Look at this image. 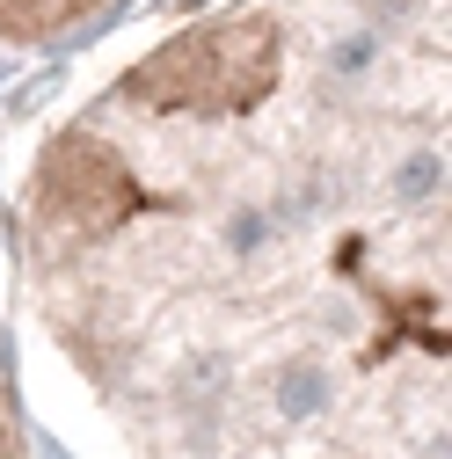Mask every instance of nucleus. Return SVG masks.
<instances>
[{
  "label": "nucleus",
  "mask_w": 452,
  "mask_h": 459,
  "mask_svg": "<svg viewBox=\"0 0 452 459\" xmlns=\"http://www.w3.org/2000/svg\"><path fill=\"white\" fill-rule=\"evenodd\" d=\"M88 459H445V0H234L109 66L15 204Z\"/></svg>",
  "instance_id": "nucleus-1"
},
{
  "label": "nucleus",
  "mask_w": 452,
  "mask_h": 459,
  "mask_svg": "<svg viewBox=\"0 0 452 459\" xmlns=\"http://www.w3.org/2000/svg\"><path fill=\"white\" fill-rule=\"evenodd\" d=\"M117 8H132V0H0V44H59Z\"/></svg>",
  "instance_id": "nucleus-2"
},
{
  "label": "nucleus",
  "mask_w": 452,
  "mask_h": 459,
  "mask_svg": "<svg viewBox=\"0 0 452 459\" xmlns=\"http://www.w3.org/2000/svg\"><path fill=\"white\" fill-rule=\"evenodd\" d=\"M0 459H30V423H22V386H15V365L0 351Z\"/></svg>",
  "instance_id": "nucleus-3"
}]
</instances>
